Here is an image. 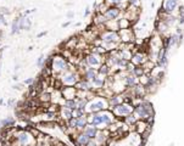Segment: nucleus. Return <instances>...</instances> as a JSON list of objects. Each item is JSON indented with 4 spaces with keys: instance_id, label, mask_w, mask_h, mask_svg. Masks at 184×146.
I'll return each instance as SVG.
<instances>
[{
    "instance_id": "nucleus-1",
    "label": "nucleus",
    "mask_w": 184,
    "mask_h": 146,
    "mask_svg": "<svg viewBox=\"0 0 184 146\" xmlns=\"http://www.w3.org/2000/svg\"><path fill=\"white\" fill-rule=\"evenodd\" d=\"M70 63L65 60L63 56H60V55H56V56H53V61H51V71L56 74L59 73H63L66 71H68L70 68Z\"/></svg>"
},
{
    "instance_id": "nucleus-2",
    "label": "nucleus",
    "mask_w": 184,
    "mask_h": 146,
    "mask_svg": "<svg viewBox=\"0 0 184 146\" xmlns=\"http://www.w3.org/2000/svg\"><path fill=\"white\" fill-rule=\"evenodd\" d=\"M63 85H68V86H73L75 84H77L78 82V76L75 72H71L70 69L63 72L62 77L60 78Z\"/></svg>"
},
{
    "instance_id": "nucleus-3",
    "label": "nucleus",
    "mask_w": 184,
    "mask_h": 146,
    "mask_svg": "<svg viewBox=\"0 0 184 146\" xmlns=\"http://www.w3.org/2000/svg\"><path fill=\"white\" fill-rule=\"evenodd\" d=\"M31 138H32V134H29V133H27V131H24V130L17 133V135H16V139L19 140V144H20L21 146L29 145Z\"/></svg>"
},
{
    "instance_id": "nucleus-4",
    "label": "nucleus",
    "mask_w": 184,
    "mask_h": 146,
    "mask_svg": "<svg viewBox=\"0 0 184 146\" xmlns=\"http://www.w3.org/2000/svg\"><path fill=\"white\" fill-rule=\"evenodd\" d=\"M60 115H61L62 119L68 121L70 118L73 117V111L70 110V108H67V107H65V106H62V107H60Z\"/></svg>"
},
{
    "instance_id": "nucleus-5",
    "label": "nucleus",
    "mask_w": 184,
    "mask_h": 146,
    "mask_svg": "<svg viewBox=\"0 0 184 146\" xmlns=\"http://www.w3.org/2000/svg\"><path fill=\"white\" fill-rule=\"evenodd\" d=\"M84 134H85L89 139H93V138H95V135H96V129L94 128V125H85V128H84Z\"/></svg>"
},
{
    "instance_id": "nucleus-6",
    "label": "nucleus",
    "mask_w": 184,
    "mask_h": 146,
    "mask_svg": "<svg viewBox=\"0 0 184 146\" xmlns=\"http://www.w3.org/2000/svg\"><path fill=\"white\" fill-rule=\"evenodd\" d=\"M118 14H120V10L116 9V7H112V9H107V11L105 12V16L109 20H113V19H116L118 16Z\"/></svg>"
},
{
    "instance_id": "nucleus-7",
    "label": "nucleus",
    "mask_w": 184,
    "mask_h": 146,
    "mask_svg": "<svg viewBox=\"0 0 184 146\" xmlns=\"http://www.w3.org/2000/svg\"><path fill=\"white\" fill-rule=\"evenodd\" d=\"M85 62L88 66H96V65H99L100 63V59H98L95 55H88L87 57H85Z\"/></svg>"
},
{
    "instance_id": "nucleus-8",
    "label": "nucleus",
    "mask_w": 184,
    "mask_h": 146,
    "mask_svg": "<svg viewBox=\"0 0 184 146\" xmlns=\"http://www.w3.org/2000/svg\"><path fill=\"white\" fill-rule=\"evenodd\" d=\"M39 101L43 104H49L51 102V94L49 91H41L39 94Z\"/></svg>"
},
{
    "instance_id": "nucleus-9",
    "label": "nucleus",
    "mask_w": 184,
    "mask_h": 146,
    "mask_svg": "<svg viewBox=\"0 0 184 146\" xmlns=\"http://www.w3.org/2000/svg\"><path fill=\"white\" fill-rule=\"evenodd\" d=\"M15 123V119L12 118V117H6V118H4V119H1L0 121V124L2 128H5V129H7V128H11V125H14Z\"/></svg>"
},
{
    "instance_id": "nucleus-10",
    "label": "nucleus",
    "mask_w": 184,
    "mask_h": 146,
    "mask_svg": "<svg viewBox=\"0 0 184 146\" xmlns=\"http://www.w3.org/2000/svg\"><path fill=\"white\" fill-rule=\"evenodd\" d=\"M77 141H78V144L82 146H85L88 143H90V139L83 133V134H79L78 136H77Z\"/></svg>"
},
{
    "instance_id": "nucleus-11",
    "label": "nucleus",
    "mask_w": 184,
    "mask_h": 146,
    "mask_svg": "<svg viewBox=\"0 0 184 146\" xmlns=\"http://www.w3.org/2000/svg\"><path fill=\"white\" fill-rule=\"evenodd\" d=\"M20 33V28H19V17H16L14 21H12V24H11V35H15Z\"/></svg>"
},
{
    "instance_id": "nucleus-12",
    "label": "nucleus",
    "mask_w": 184,
    "mask_h": 146,
    "mask_svg": "<svg viewBox=\"0 0 184 146\" xmlns=\"http://www.w3.org/2000/svg\"><path fill=\"white\" fill-rule=\"evenodd\" d=\"M95 77H96V71L95 69H93V68L87 69V72H85V81H93Z\"/></svg>"
},
{
    "instance_id": "nucleus-13",
    "label": "nucleus",
    "mask_w": 184,
    "mask_h": 146,
    "mask_svg": "<svg viewBox=\"0 0 184 146\" xmlns=\"http://www.w3.org/2000/svg\"><path fill=\"white\" fill-rule=\"evenodd\" d=\"M87 122H88V119H87L85 116L77 118V127H76V128H77V129H84L85 125H87Z\"/></svg>"
},
{
    "instance_id": "nucleus-14",
    "label": "nucleus",
    "mask_w": 184,
    "mask_h": 146,
    "mask_svg": "<svg viewBox=\"0 0 184 146\" xmlns=\"http://www.w3.org/2000/svg\"><path fill=\"white\" fill-rule=\"evenodd\" d=\"M63 106L73 111V110H75V108L77 107V106H76V99H67V100H65V102H63Z\"/></svg>"
},
{
    "instance_id": "nucleus-15",
    "label": "nucleus",
    "mask_w": 184,
    "mask_h": 146,
    "mask_svg": "<svg viewBox=\"0 0 184 146\" xmlns=\"http://www.w3.org/2000/svg\"><path fill=\"white\" fill-rule=\"evenodd\" d=\"M44 63H45V56L41 55L38 59H37V67L38 68H43L44 67Z\"/></svg>"
},
{
    "instance_id": "nucleus-16",
    "label": "nucleus",
    "mask_w": 184,
    "mask_h": 146,
    "mask_svg": "<svg viewBox=\"0 0 184 146\" xmlns=\"http://www.w3.org/2000/svg\"><path fill=\"white\" fill-rule=\"evenodd\" d=\"M126 106H120L118 108H116V113H118V115H126V113H128L129 112V110H127V108H124Z\"/></svg>"
},
{
    "instance_id": "nucleus-17",
    "label": "nucleus",
    "mask_w": 184,
    "mask_h": 146,
    "mask_svg": "<svg viewBox=\"0 0 184 146\" xmlns=\"http://www.w3.org/2000/svg\"><path fill=\"white\" fill-rule=\"evenodd\" d=\"M0 12H1L2 15H10V14H11V11H9L7 7H1V9H0Z\"/></svg>"
},
{
    "instance_id": "nucleus-18",
    "label": "nucleus",
    "mask_w": 184,
    "mask_h": 146,
    "mask_svg": "<svg viewBox=\"0 0 184 146\" xmlns=\"http://www.w3.org/2000/svg\"><path fill=\"white\" fill-rule=\"evenodd\" d=\"M4 24V26H6L7 24V22H6V20H5V15H2L1 12H0V24Z\"/></svg>"
},
{
    "instance_id": "nucleus-19",
    "label": "nucleus",
    "mask_w": 184,
    "mask_h": 146,
    "mask_svg": "<svg viewBox=\"0 0 184 146\" xmlns=\"http://www.w3.org/2000/svg\"><path fill=\"white\" fill-rule=\"evenodd\" d=\"M33 82H34V79L33 78H27L24 82H23V84H27V85H32L33 84Z\"/></svg>"
},
{
    "instance_id": "nucleus-20",
    "label": "nucleus",
    "mask_w": 184,
    "mask_h": 146,
    "mask_svg": "<svg viewBox=\"0 0 184 146\" xmlns=\"http://www.w3.org/2000/svg\"><path fill=\"white\" fill-rule=\"evenodd\" d=\"M66 16H67V19H68V20H72V19L75 17V12H73V11H68Z\"/></svg>"
},
{
    "instance_id": "nucleus-21",
    "label": "nucleus",
    "mask_w": 184,
    "mask_h": 146,
    "mask_svg": "<svg viewBox=\"0 0 184 146\" xmlns=\"http://www.w3.org/2000/svg\"><path fill=\"white\" fill-rule=\"evenodd\" d=\"M99 72H100V73H102V74H106V73H107V67H106V66H102L101 69H100Z\"/></svg>"
},
{
    "instance_id": "nucleus-22",
    "label": "nucleus",
    "mask_w": 184,
    "mask_h": 146,
    "mask_svg": "<svg viewBox=\"0 0 184 146\" xmlns=\"http://www.w3.org/2000/svg\"><path fill=\"white\" fill-rule=\"evenodd\" d=\"M70 24H71V20H68L67 22H65V23L62 24V27H63V28H66V27H68Z\"/></svg>"
},
{
    "instance_id": "nucleus-23",
    "label": "nucleus",
    "mask_w": 184,
    "mask_h": 146,
    "mask_svg": "<svg viewBox=\"0 0 184 146\" xmlns=\"http://www.w3.org/2000/svg\"><path fill=\"white\" fill-rule=\"evenodd\" d=\"M46 33H48V32H41V33H39V34H37V38H41V37H44Z\"/></svg>"
},
{
    "instance_id": "nucleus-24",
    "label": "nucleus",
    "mask_w": 184,
    "mask_h": 146,
    "mask_svg": "<svg viewBox=\"0 0 184 146\" xmlns=\"http://www.w3.org/2000/svg\"><path fill=\"white\" fill-rule=\"evenodd\" d=\"M88 14H89V7H87V9H85V14H84V16H87Z\"/></svg>"
},
{
    "instance_id": "nucleus-25",
    "label": "nucleus",
    "mask_w": 184,
    "mask_h": 146,
    "mask_svg": "<svg viewBox=\"0 0 184 146\" xmlns=\"http://www.w3.org/2000/svg\"><path fill=\"white\" fill-rule=\"evenodd\" d=\"M12 79H14V81H17V79H19V77H17V76H16V74H15V76H14V77H12Z\"/></svg>"
},
{
    "instance_id": "nucleus-26",
    "label": "nucleus",
    "mask_w": 184,
    "mask_h": 146,
    "mask_svg": "<svg viewBox=\"0 0 184 146\" xmlns=\"http://www.w3.org/2000/svg\"><path fill=\"white\" fill-rule=\"evenodd\" d=\"M27 146H32V145H27Z\"/></svg>"
}]
</instances>
